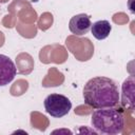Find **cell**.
<instances>
[{"label":"cell","instance_id":"cell-1","mask_svg":"<svg viewBox=\"0 0 135 135\" xmlns=\"http://www.w3.org/2000/svg\"><path fill=\"white\" fill-rule=\"evenodd\" d=\"M84 102L94 108H112L119 102L120 96L117 84L108 77H93L86 81L82 92Z\"/></svg>","mask_w":135,"mask_h":135},{"label":"cell","instance_id":"cell-2","mask_svg":"<svg viewBox=\"0 0 135 135\" xmlns=\"http://www.w3.org/2000/svg\"><path fill=\"white\" fill-rule=\"evenodd\" d=\"M92 127L100 133L116 135L120 134L124 127V117L121 111L112 108L97 109L91 116Z\"/></svg>","mask_w":135,"mask_h":135},{"label":"cell","instance_id":"cell-3","mask_svg":"<svg viewBox=\"0 0 135 135\" xmlns=\"http://www.w3.org/2000/svg\"><path fill=\"white\" fill-rule=\"evenodd\" d=\"M45 112L55 118H60L69 114L72 109L71 100L61 94L53 93L45 97L43 101Z\"/></svg>","mask_w":135,"mask_h":135},{"label":"cell","instance_id":"cell-4","mask_svg":"<svg viewBox=\"0 0 135 135\" xmlns=\"http://www.w3.org/2000/svg\"><path fill=\"white\" fill-rule=\"evenodd\" d=\"M17 74V68L14 61L6 55L0 54V86L11 83Z\"/></svg>","mask_w":135,"mask_h":135},{"label":"cell","instance_id":"cell-5","mask_svg":"<svg viewBox=\"0 0 135 135\" xmlns=\"http://www.w3.org/2000/svg\"><path fill=\"white\" fill-rule=\"evenodd\" d=\"M91 18L86 14H77L70 19L69 30L76 36H82L86 34L91 28Z\"/></svg>","mask_w":135,"mask_h":135},{"label":"cell","instance_id":"cell-6","mask_svg":"<svg viewBox=\"0 0 135 135\" xmlns=\"http://www.w3.org/2000/svg\"><path fill=\"white\" fill-rule=\"evenodd\" d=\"M121 102L122 105L126 108H130V110H133V103H134V77L129 76L122 83L121 88Z\"/></svg>","mask_w":135,"mask_h":135},{"label":"cell","instance_id":"cell-7","mask_svg":"<svg viewBox=\"0 0 135 135\" xmlns=\"http://www.w3.org/2000/svg\"><path fill=\"white\" fill-rule=\"evenodd\" d=\"M90 30L97 40H103L109 37L112 31V25L108 20H98L91 25Z\"/></svg>","mask_w":135,"mask_h":135}]
</instances>
